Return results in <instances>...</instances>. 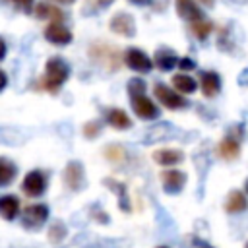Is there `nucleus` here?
Returning a JSON list of instances; mask_svg holds the SVG:
<instances>
[{"instance_id": "9d476101", "label": "nucleus", "mask_w": 248, "mask_h": 248, "mask_svg": "<svg viewBox=\"0 0 248 248\" xmlns=\"http://www.w3.org/2000/svg\"><path fill=\"white\" fill-rule=\"evenodd\" d=\"M161 184L167 194H178L186 184V172L178 169H169L161 172Z\"/></svg>"}, {"instance_id": "4468645a", "label": "nucleus", "mask_w": 248, "mask_h": 248, "mask_svg": "<svg viewBox=\"0 0 248 248\" xmlns=\"http://www.w3.org/2000/svg\"><path fill=\"white\" fill-rule=\"evenodd\" d=\"M184 159V153L180 149H170V147H165V149H157L153 151V161L161 167H172V165H178L182 163Z\"/></svg>"}, {"instance_id": "aec40b11", "label": "nucleus", "mask_w": 248, "mask_h": 248, "mask_svg": "<svg viewBox=\"0 0 248 248\" xmlns=\"http://www.w3.org/2000/svg\"><path fill=\"white\" fill-rule=\"evenodd\" d=\"M17 176V167L8 157H0V188L12 184Z\"/></svg>"}, {"instance_id": "6e6552de", "label": "nucleus", "mask_w": 248, "mask_h": 248, "mask_svg": "<svg viewBox=\"0 0 248 248\" xmlns=\"http://www.w3.org/2000/svg\"><path fill=\"white\" fill-rule=\"evenodd\" d=\"M130 103H132V108L134 112L143 118V120H155L159 116V107L145 95H136V97H130Z\"/></svg>"}, {"instance_id": "f03ea898", "label": "nucleus", "mask_w": 248, "mask_h": 248, "mask_svg": "<svg viewBox=\"0 0 248 248\" xmlns=\"http://www.w3.org/2000/svg\"><path fill=\"white\" fill-rule=\"evenodd\" d=\"M48 219V205L45 203H31L27 207H23V213H21V225L25 229H41Z\"/></svg>"}, {"instance_id": "5701e85b", "label": "nucleus", "mask_w": 248, "mask_h": 248, "mask_svg": "<svg viewBox=\"0 0 248 248\" xmlns=\"http://www.w3.org/2000/svg\"><path fill=\"white\" fill-rule=\"evenodd\" d=\"M35 14H37V17H41V19H46V17H52V19H56V21L64 19L62 10H58V8L52 6V4H39V6H35Z\"/></svg>"}, {"instance_id": "cd10ccee", "label": "nucleus", "mask_w": 248, "mask_h": 248, "mask_svg": "<svg viewBox=\"0 0 248 248\" xmlns=\"http://www.w3.org/2000/svg\"><path fill=\"white\" fill-rule=\"evenodd\" d=\"M176 66L180 68V70H192V68H196V62L192 60V58H178V62H176Z\"/></svg>"}, {"instance_id": "58836bf2", "label": "nucleus", "mask_w": 248, "mask_h": 248, "mask_svg": "<svg viewBox=\"0 0 248 248\" xmlns=\"http://www.w3.org/2000/svg\"><path fill=\"white\" fill-rule=\"evenodd\" d=\"M159 248H169V246H159Z\"/></svg>"}, {"instance_id": "4c0bfd02", "label": "nucleus", "mask_w": 248, "mask_h": 248, "mask_svg": "<svg viewBox=\"0 0 248 248\" xmlns=\"http://www.w3.org/2000/svg\"><path fill=\"white\" fill-rule=\"evenodd\" d=\"M244 190H246V194H248V178H246V184H244Z\"/></svg>"}, {"instance_id": "2f4dec72", "label": "nucleus", "mask_w": 248, "mask_h": 248, "mask_svg": "<svg viewBox=\"0 0 248 248\" xmlns=\"http://www.w3.org/2000/svg\"><path fill=\"white\" fill-rule=\"evenodd\" d=\"M8 85V76L4 70H0V91H4V87Z\"/></svg>"}, {"instance_id": "c85d7f7f", "label": "nucleus", "mask_w": 248, "mask_h": 248, "mask_svg": "<svg viewBox=\"0 0 248 248\" xmlns=\"http://www.w3.org/2000/svg\"><path fill=\"white\" fill-rule=\"evenodd\" d=\"M97 132H99V124H97V122H89V124H85V128H83V134H85L87 138H95Z\"/></svg>"}, {"instance_id": "2eb2a0df", "label": "nucleus", "mask_w": 248, "mask_h": 248, "mask_svg": "<svg viewBox=\"0 0 248 248\" xmlns=\"http://www.w3.org/2000/svg\"><path fill=\"white\" fill-rule=\"evenodd\" d=\"M200 85H202V93L205 97H215L221 89V78L217 72H202L200 74Z\"/></svg>"}, {"instance_id": "a878e982", "label": "nucleus", "mask_w": 248, "mask_h": 248, "mask_svg": "<svg viewBox=\"0 0 248 248\" xmlns=\"http://www.w3.org/2000/svg\"><path fill=\"white\" fill-rule=\"evenodd\" d=\"M124 149H122V145H108L107 149H105V157L108 159V161H112V163H120L122 159H124Z\"/></svg>"}, {"instance_id": "c9c22d12", "label": "nucleus", "mask_w": 248, "mask_h": 248, "mask_svg": "<svg viewBox=\"0 0 248 248\" xmlns=\"http://www.w3.org/2000/svg\"><path fill=\"white\" fill-rule=\"evenodd\" d=\"M54 2H58V4H72L74 0H54Z\"/></svg>"}, {"instance_id": "b1692460", "label": "nucleus", "mask_w": 248, "mask_h": 248, "mask_svg": "<svg viewBox=\"0 0 248 248\" xmlns=\"http://www.w3.org/2000/svg\"><path fill=\"white\" fill-rule=\"evenodd\" d=\"M66 225L62 223V221H54L52 225H50V229H48V240L52 242V244H58V242H62L64 240V236H66Z\"/></svg>"}, {"instance_id": "1a4fd4ad", "label": "nucleus", "mask_w": 248, "mask_h": 248, "mask_svg": "<svg viewBox=\"0 0 248 248\" xmlns=\"http://www.w3.org/2000/svg\"><path fill=\"white\" fill-rule=\"evenodd\" d=\"M45 39H46L48 43H52V45L64 46V45H70V43H72L74 35H72V31H70L66 25H62L60 21H52V23H48L46 29H45Z\"/></svg>"}, {"instance_id": "c756f323", "label": "nucleus", "mask_w": 248, "mask_h": 248, "mask_svg": "<svg viewBox=\"0 0 248 248\" xmlns=\"http://www.w3.org/2000/svg\"><path fill=\"white\" fill-rule=\"evenodd\" d=\"M192 242H194V246H196V248H213L209 242H205V240H202V238H194Z\"/></svg>"}, {"instance_id": "4be33fe9", "label": "nucleus", "mask_w": 248, "mask_h": 248, "mask_svg": "<svg viewBox=\"0 0 248 248\" xmlns=\"http://www.w3.org/2000/svg\"><path fill=\"white\" fill-rule=\"evenodd\" d=\"M105 184L112 190V192H116L118 196H120V207H122V211H130V203H128V192H126V186L122 184V182H116L114 178H105Z\"/></svg>"}, {"instance_id": "423d86ee", "label": "nucleus", "mask_w": 248, "mask_h": 248, "mask_svg": "<svg viewBox=\"0 0 248 248\" xmlns=\"http://www.w3.org/2000/svg\"><path fill=\"white\" fill-rule=\"evenodd\" d=\"M124 62H126V66H128L130 70L140 72V74H147V72L153 68V60H151L143 50L134 48V46L124 52Z\"/></svg>"}, {"instance_id": "20e7f679", "label": "nucleus", "mask_w": 248, "mask_h": 248, "mask_svg": "<svg viewBox=\"0 0 248 248\" xmlns=\"http://www.w3.org/2000/svg\"><path fill=\"white\" fill-rule=\"evenodd\" d=\"M153 93H155V97L159 99V103H161L163 107L170 108V110H176V108H182V107L188 105V101L184 99V95L176 93L174 89L167 87L165 83H155Z\"/></svg>"}, {"instance_id": "39448f33", "label": "nucleus", "mask_w": 248, "mask_h": 248, "mask_svg": "<svg viewBox=\"0 0 248 248\" xmlns=\"http://www.w3.org/2000/svg\"><path fill=\"white\" fill-rule=\"evenodd\" d=\"M89 56L97 64H101V66H105L108 70H116L118 68V52L108 45H91Z\"/></svg>"}, {"instance_id": "bb28decb", "label": "nucleus", "mask_w": 248, "mask_h": 248, "mask_svg": "<svg viewBox=\"0 0 248 248\" xmlns=\"http://www.w3.org/2000/svg\"><path fill=\"white\" fill-rule=\"evenodd\" d=\"M128 93H130V97L143 95V93H145V81L140 79V78H132V79L128 81Z\"/></svg>"}, {"instance_id": "f8f14e48", "label": "nucleus", "mask_w": 248, "mask_h": 248, "mask_svg": "<svg viewBox=\"0 0 248 248\" xmlns=\"http://www.w3.org/2000/svg\"><path fill=\"white\" fill-rule=\"evenodd\" d=\"M19 198L14 196V194H6V196H0V217L6 219V221H14L17 215H19Z\"/></svg>"}, {"instance_id": "412c9836", "label": "nucleus", "mask_w": 248, "mask_h": 248, "mask_svg": "<svg viewBox=\"0 0 248 248\" xmlns=\"http://www.w3.org/2000/svg\"><path fill=\"white\" fill-rule=\"evenodd\" d=\"M107 122H108L112 128H116V130H128V128L132 126L130 116H128L122 108H110V110L107 112Z\"/></svg>"}, {"instance_id": "393cba45", "label": "nucleus", "mask_w": 248, "mask_h": 248, "mask_svg": "<svg viewBox=\"0 0 248 248\" xmlns=\"http://www.w3.org/2000/svg\"><path fill=\"white\" fill-rule=\"evenodd\" d=\"M192 33L198 37V39H205L209 33H211V23L205 21V19H198V21H192Z\"/></svg>"}, {"instance_id": "e433bc0d", "label": "nucleus", "mask_w": 248, "mask_h": 248, "mask_svg": "<svg viewBox=\"0 0 248 248\" xmlns=\"http://www.w3.org/2000/svg\"><path fill=\"white\" fill-rule=\"evenodd\" d=\"M200 2H203V4H209V6L213 4V0H200Z\"/></svg>"}, {"instance_id": "72a5a7b5", "label": "nucleus", "mask_w": 248, "mask_h": 248, "mask_svg": "<svg viewBox=\"0 0 248 248\" xmlns=\"http://www.w3.org/2000/svg\"><path fill=\"white\" fill-rule=\"evenodd\" d=\"M128 2H132L136 6H147V4H151V0H128Z\"/></svg>"}, {"instance_id": "f257e3e1", "label": "nucleus", "mask_w": 248, "mask_h": 248, "mask_svg": "<svg viewBox=\"0 0 248 248\" xmlns=\"http://www.w3.org/2000/svg\"><path fill=\"white\" fill-rule=\"evenodd\" d=\"M70 78V66L62 56H52L48 58L46 66H45V76L41 81V87L48 89V91H58L62 87V83Z\"/></svg>"}, {"instance_id": "f3484780", "label": "nucleus", "mask_w": 248, "mask_h": 248, "mask_svg": "<svg viewBox=\"0 0 248 248\" xmlns=\"http://www.w3.org/2000/svg\"><path fill=\"white\" fill-rule=\"evenodd\" d=\"M176 62H178V56L172 50H169V48H159L155 52V58H153V66H157L163 72L172 70L176 66Z\"/></svg>"}, {"instance_id": "ddd939ff", "label": "nucleus", "mask_w": 248, "mask_h": 248, "mask_svg": "<svg viewBox=\"0 0 248 248\" xmlns=\"http://www.w3.org/2000/svg\"><path fill=\"white\" fill-rule=\"evenodd\" d=\"M176 14L186 19V21H198V19H203V12L202 8L194 2V0H176Z\"/></svg>"}, {"instance_id": "7c9ffc66", "label": "nucleus", "mask_w": 248, "mask_h": 248, "mask_svg": "<svg viewBox=\"0 0 248 248\" xmlns=\"http://www.w3.org/2000/svg\"><path fill=\"white\" fill-rule=\"evenodd\" d=\"M12 2H16L17 6H21L25 10H31V6H33V0H12Z\"/></svg>"}, {"instance_id": "ea45409f", "label": "nucleus", "mask_w": 248, "mask_h": 248, "mask_svg": "<svg viewBox=\"0 0 248 248\" xmlns=\"http://www.w3.org/2000/svg\"><path fill=\"white\" fill-rule=\"evenodd\" d=\"M246 248H248V244H246Z\"/></svg>"}, {"instance_id": "7ed1b4c3", "label": "nucleus", "mask_w": 248, "mask_h": 248, "mask_svg": "<svg viewBox=\"0 0 248 248\" xmlns=\"http://www.w3.org/2000/svg\"><path fill=\"white\" fill-rule=\"evenodd\" d=\"M21 190L25 196L29 198H39L45 194L46 190V174L39 169H33L29 170L25 176H23V182H21Z\"/></svg>"}, {"instance_id": "473e14b6", "label": "nucleus", "mask_w": 248, "mask_h": 248, "mask_svg": "<svg viewBox=\"0 0 248 248\" xmlns=\"http://www.w3.org/2000/svg\"><path fill=\"white\" fill-rule=\"evenodd\" d=\"M6 56V43H4V39L0 37V60Z\"/></svg>"}, {"instance_id": "dca6fc26", "label": "nucleus", "mask_w": 248, "mask_h": 248, "mask_svg": "<svg viewBox=\"0 0 248 248\" xmlns=\"http://www.w3.org/2000/svg\"><path fill=\"white\" fill-rule=\"evenodd\" d=\"M246 209H248V198H246V194L240 192V190H232L227 196L225 211L227 213H240V211H246Z\"/></svg>"}, {"instance_id": "9b49d317", "label": "nucleus", "mask_w": 248, "mask_h": 248, "mask_svg": "<svg viewBox=\"0 0 248 248\" xmlns=\"http://www.w3.org/2000/svg\"><path fill=\"white\" fill-rule=\"evenodd\" d=\"M108 27H110V31H114L120 37H134V33H136V23H134L132 16H128L124 12L114 14L108 21Z\"/></svg>"}, {"instance_id": "6ab92c4d", "label": "nucleus", "mask_w": 248, "mask_h": 248, "mask_svg": "<svg viewBox=\"0 0 248 248\" xmlns=\"http://www.w3.org/2000/svg\"><path fill=\"white\" fill-rule=\"evenodd\" d=\"M217 153L225 159V161H234L240 153V143L234 140V138H223L219 147H217Z\"/></svg>"}, {"instance_id": "a211bd4d", "label": "nucleus", "mask_w": 248, "mask_h": 248, "mask_svg": "<svg viewBox=\"0 0 248 248\" xmlns=\"http://www.w3.org/2000/svg\"><path fill=\"white\" fill-rule=\"evenodd\" d=\"M172 87H174V91L180 93V95H190V93L196 91L198 83H196V79L190 78L188 74H176V76H172Z\"/></svg>"}, {"instance_id": "0eeeda50", "label": "nucleus", "mask_w": 248, "mask_h": 248, "mask_svg": "<svg viewBox=\"0 0 248 248\" xmlns=\"http://www.w3.org/2000/svg\"><path fill=\"white\" fill-rule=\"evenodd\" d=\"M62 180L66 184V188H70L72 192H79L83 188V180H85V174H83V167L79 161H70L62 172Z\"/></svg>"}, {"instance_id": "f704fd0d", "label": "nucleus", "mask_w": 248, "mask_h": 248, "mask_svg": "<svg viewBox=\"0 0 248 248\" xmlns=\"http://www.w3.org/2000/svg\"><path fill=\"white\" fill-rule=\"evenodd\" d=\"M112 2H114V0H97V4H99V6H103V8H105V6H110Z\"/></svg>"}]
</instances>
